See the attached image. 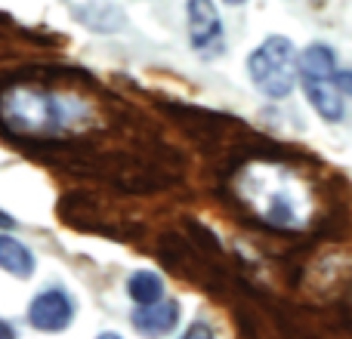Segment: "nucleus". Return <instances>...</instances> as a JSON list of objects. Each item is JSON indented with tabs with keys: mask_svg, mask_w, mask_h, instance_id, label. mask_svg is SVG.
<instances>
[{
	"mask_svg": "<svg viewBox=\"0 0 352 339\" xmlns=\"http://www.w3.org/2000/svg\"><path fill=\"white\" fill-rule=\"evenodd\" d=\"M235 194L250 216L278 231H303L316 219V188L306 173L275 164L254 161L238 173Z\"/></svg>",
	"mask_w": 352,
	"mask_h": 339,
	"instance_id": "f257e3e1",
	"label": "nucleus"
},
{
	"mask_svg": "<svg viewBox=\"0 0 352 339\" xmlns=\"http://www.w3.org/2000/svg\"><path fill=\"white\" fill-rule=\"evenodd\" d=\"M90 115L78 96L16 86L0 96V124L16 136H59Z\"/></svg>",
	"mask_w": 352,
	"mask_h": 339,
	"instance_id": "f03ea898",
	"label": "nucleus"
},
{
	"mask_svg": "<svg viewBox=\"0 0 352 339\" xmlns=\"http://www.w3.org/2000/svg\"><path fill=\"white\" fill-rule=\"evenodd\" d=\"M248 71L254 86L269 99H287L297 80V53L287 37H266L250 53Z\"/></svg>",
	"mask_w": 352,
	"mask_h": 339,
	"instance_id": "7ed1b4c3",
	"label": "nucleus"
},
{
	"mask_svg": "<svg viewBox=\"0 0 352 339\" xmlns=\"http://www.w3.org/2000/svg\"><path fill=\"white\" fill-rule=\"evenodd\" d=\"M300 78L303 90L309 96L312 108L328 124H337L343 117V93L337 86V56L324 43H312L300 59Z\"/></svg>",
	"mask_w": 352,
	"mask_h": 339,
	"instance_id": "20e7f679",
	"label": "nucleus"
},
{
	"mask_svg": "<svg viewBox=\"0 0 352 339\" xmlns=\"http://www.w3.org/2000/svg\"><path fill=\"white\" fill-rule=\"evenodd\" d=\"M74 318V303L68 299L65 290H43L41 296L31 299L28 305V321L34 330L43 334H59L72 324Z\"/></svg>",
	"mask_w": 352,
	"mask_h": 339,
	"instance_id": "39448f33",
	"label": "nucleus"
},
{
	"mask_svg": "<svg viewBox=\"0 0 352 339\" xmlns=\"http://www.w3.org/2000/svg\"><path fill=\"white\" fill-rule=\"evenodd\" d=\"M188 37L192 47L204 56L223 49V22L213 0H188Z\"/></svg>",
	"mask_w": 352,
	"mask_h": 339,
	"instance_id": "423d86ee",
	"label": "nucleus"
},
{
	"mask_svg": "<svg viewBox=\"0 0 352 339\" xmlns=\"http://www.w3.org/2000/svg\"><path fill=\"white\" fill-rule=\"evenodd\" d=\"M179 324V305L176 303H148V305H140L133 312V327L146 336H164Z\"/></svg>",
	"mask_w": 352,
	"mask_h": 339,
	"instance_id": "0eeeda50",
	"label": "nucleus"
},
{
	"mask_svg": "<svg viewBox=\"0 0 352 339\" xmlns=\"http://www.w3.org/2000/svg\"><path fill=\"white\" fill-rule=\"evenodd\" d=\"M0 268L16 278H31L34 274V256L25 244H19L16 237L0 235Z\"/></svg>",
	"mask_w": 352,
	"mask_h": 339,
	"instance_id": "6e6552de",
	"label": "nucleus"
},
{
	"mask_svg": "<svg viewBox=\"0 0 352 339\" xmlns=\"http://www.w3.org/2000/svg\"><path fill=\"white\" fill-rule=\"evenodd\" d=\"M127 293L136 305L158 303V299L164 296V281L155 272H136V274H130V281H127Z\"/></svg>",
	"mask_w": 352,
	"mask_h": 339,
	"instance_id": "1a4fd4ad",
	"label": "nucleus"
},
{
	"mask_svg": "<svg viewBox=\"0 0 352 339\" xmlns=\"http://www.w3.org/2000/svg\"><path fill=\"white\" fill-rule=\"evenodd\" d=\"M337 86H340V93L352 96V71H346V68H337Z\"/></svg>",
	"mask_w": 352,
	"mask_h": 339,
	"instance_id": "9d476101",
	"label": "nucleus"
},
{
	"mask_svg": "<svg viewBox=\"0 0 352 339\" xmlns=\"http://www.w3.org/2000/svg\"><path fill=\"white\" fill-rule=\"evenodd\" d=\"M186 336H188V339H195V336H210V330H207V327H201V324H198V327H192Z\"/></svg>",
	"mask_w": 352,
	"mask_h": 339,
	"instance_id": "9b49d317",
	"label": "nucleus"
},
{
	"mask_svg": "<svg viewBox=\"0 0 352 339\" xmlns=\"http://www.w3.org/2000/svg\"><path fill=\"white\" fill-rule=\"evenodd\" d=\"M12 225H16V219H12V216H6V213L0 210V229H12Z\"/></svg>",
	"mask_w": 352,
	"mask_h": 339,
	"instance_id": "f8f14e48",
	"label": "nucleus"
},
{
	"mask_svg": "<svg viewBox=\"0 0 352 339\" xmlns=\"http://www.w3.org/2000/svg\"><path fill=\"white\" fill-rule=\"evenodd\" d=\"M0 339H12V327L3 324V321H0Z\"/></svg>",
	"mask_w": 352,
	"mask_h": 339,
	"instance_id": "ddd939ff",
	"label": "nucleus"
},
{
	"mask_svg": "<svg viewBox=\"0 0 352 339\" xmlns=\"http://www.w3.org/2000/svg\"><path fill=\"white\" fill-rule=\"evenodd\" d=\"M226 3H232V6H238V3H244V0H226Z\"/></svg>",
	"mask_w": 352,
	"mask_h": 339,
	"instance_id": "4468645a",
	"label": "nucleus"
}]
</instances>
